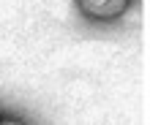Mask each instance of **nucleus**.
<instances>
[{"instance_id": "nucleus-1", "label": "nucleus", "mask_w": 150, "mask_h": 125, "mask_svg": "<svg viewBox=\"0 0 150 125\" xmlns=\"http://www.w3.org/2000/svg\"><path fill=\"white\" fill-rule=\"evenodd\" d=\"M76 3L90 19H115L126 11L128 0H76Z\"/></svg>"}, {"instance_id": "nucleus-2", "label": "nucleus", "mask_w": 150, "mask_h": 125, "mask_svg": "<svg viewBox=\"0 0 150 125\" xmlns=\"http://www.w3.org/2000/svg\"><path fill=\"white\" fill-rule=\"evenodd\" d=\"M0 125H25V122H19V120H0Z\"/></svg>"}]
</instances>
